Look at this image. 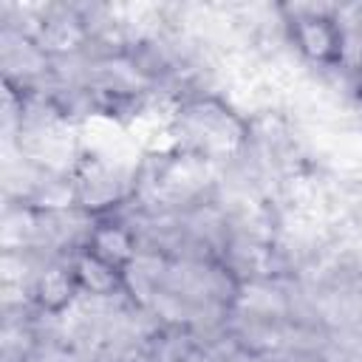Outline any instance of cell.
Returning <instances> with one entry per match:
<instances>
[{
  "instance_id": "2",
  "label": "cell",
  "mask_w": 362,
  "mask_h": 362,
  "mask_svg": "<svg viewBox=\"0 0 362 362\" xmlns=\"http://www.w3.org/2000/svg\"><path fill=\"white\" fill-rule=\"evenodd\" d=\"M85 249H88L93 257L105 260L107 266H113V269H119V272L124 274V269H127L130 260L136 257V238H133V232H130L127 226H122V223H116V221H105V223H99V226L88 235Z\"/></svg>"
},
{
  "instance_id": "3",
  "label": "cell",
  "mask_w": 362,
  "mask_h": 362,
  "mask_svg": "<svg viewBox=\"0 0 362 362\" xmlns=\"http://www.w3.org/2000/svg\"><path fill=\"white\" fill-rule=\"evenodd\" d=\"M71 274L79 291H90L93 297H107L119 288L122 283V272L107 266L105 260L93 257L88 249L79 252V257L71 263Z\"/></svg>"
},
{
  "instance_id": "1",
  "label": "cell",
  "mask_w": 362,
  "mask_h": 362,
  "mask_svg": "<svg viewBox=\"0 0 362 362\" xmlns=\"http://www.w3.org/2000/svg\"><path fill=\"white\" fill-rule=\"evenodd\" d=\"M291 40L314 62H337L342 54V28L320 11L297 14L291 20Z\"/></svg>"
}]
</instances>
